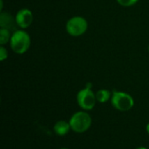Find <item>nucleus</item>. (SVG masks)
<instances>
[{
    "mask_svg": "<svg viewBox=\"0 0 149 149\" xmlns=\"http://www.w3.org/2000/svg\"><path fill=\"white\" fill-rule=\"evenodd\" d=\"M3 8V0H0V11H2Z\"/></svg>",
    "mask_w": 149,
    "mask_h": 149,
    "instance_id": "obj_13",
    "label": "nucleus"
},
{
    "mask_svg": "<svg viewBox=\"0 0 149 149\" xmlns=\"http://www.w3.org/2000/svg\"><path fill=\"white\" fill-rule=\"evenodd\" d=\"M148 52H149V47H148Z\"/></svg>",
    "mask_w": 149,
    "mask_h": 149,
    "instance_id": "obj_17",
    "label": "nucleus"
},
{
    "mask_svg": "<svg viewBox=\"0 0 149 149\" xmlns=\"http://www.w3.org/2000/svg\"><path fill=\"white\" fill-rule=\"evenodd\" d=\"M15 18L18 27L21 29H26L31 25L33 21V14L29 9L23 8L17 12Z\"/></svg>",
    "mask_w": 149,
    "mask_h": 149,
    "instance_id": "obj_6",
    "label": "nucleus"
},
{
    "mask_svg": "<svg viewBox=\"0 0 149 149\" xmlns=\"http://www.w3.org/2000/svg\"><path fill=\"white\" fill-rule=\"evenodd\" d=\"M147 132H148V133L149 134V123L147 125Z\"/></svg>",
    "mask_w": 149,
    "mask_h": 149,
    "instance_id": "obj_14",
    "label": "nucleus"
},
{
    "mask_svg": "<svg viewBox=\"0 0 149 149\" xmlns=\"http://www.w3.org/2000/svg\"><path fill=\"white\" fill-rule=\"evenodd\" d=\"M136 149H148V148H143V147H140V148H136Z\"/></svg>",
    "mask_w": 149,
    "mask_h": 149,
    "instance_id": "obj_15",
    "label": "nucleus"
},
{
    "mask_svg": "<svg viewBox=\"0 0 149 149\" xmlns=\"http://www.w3.org/2000/svg\"><path fill=\"white\" fill-rule=\"evenodd\" d=\"M61 149H68V148H61Z\"/></svg>",
    "mask_w": 149,
    "mask_h": 149,
    "instance_id": "obj_16",
    "label": "nucleus"
},
{
    "mask_svg": "<svg viewBox=\"0 0 149 149\" xmlns=\"http://www.w3.org/2000/svg\"><path fill=\"white\" fill-rule=\"evenodd\" d=\"M77 102L79 107L85 111L93 110L96 105V95L90 88L80 90L77 94Z\"/></svg>",
    "mask_w": 149,
    "mask_h": 149,
    "instance_id": "obj_5",
    "label": "nucleus"
},
{
    "mask_svg": "<svg viewBox=\"0 0 149 149\" xmlns=\"http://www.w3.org/2000/svg\"><path fill=\"white\" fill-rule=\"evenodd\" d=\"M69 123L71 126V129L73 132L77 133H83L91 127L92 118L87 112L80 111L75 112L71 117Z\"/></svg>",
    "mask_w": 149,
    "mask_h": 149,
    "instance_id": "obj_2",
    "label": "nucleus"
},
{
    "mask_svg": "<svg viewBox=\"0 0 149 149\" xmlns=\"http://www.w3.org/2000/svg\"><path fill=\"white\" fill-rule=\"evenodd\" d=\"M10 46L11 50L17 54L26 53L31 46V38L29 33L24 30H16L11 34Z\"/></svg>",
    "mask_w": 149,
    "mask_h": 149,
    "instance_id": "obj_1",
    "label": "nucleus"
},
{
    "mask_svg": "<svg viewBox=\"0 0 149 149\" xmlns=\"http://www.w3.org/2000/svg\"><path fill=\"white\" fill-rule=\"evenodd\" d=\"M119 4L124 7H130L134 5L139 0H116Z\"/></svg>",
    "mask_w": 149,
    "mask_h": 149,
    "instance_id": "obj_11",
    "label": "nucleus"
},
{
    "mask_svg": "<svg viewBox=\"0 0 149 149\" xmlns=\"http://www.w3.org/2000/svg\"><path fill=\"white\" fill-rule=\"evenodd\" d=\"M71 129V126L70 123L64 121V120H59L58 121L54 126H53V131L56 134H58V136H64L65 134H67L69 133Z\"/></svg>",
    "mask_w": 149,
    "mask_h": 149,
    "instance_id": "obj_8",
    "label": "nucleus"
},
{
    "mask_svg": "<svg viewBox=\"0 0 149 149\" xmlns=\"http://www.w3.org/2000/svg\"><path fill=\"white\" fill-rule=\"evenodd\" d=\"M96 99L99 103H106L107 102L108 100L111 99L112 97V93L110 90H106V89H101L100 90H98L96 92Z\"/></svg>",
    "mask_w": 149,
    "mask_h": 149,
    "instance_id": "obj_9",
    "label": "nucleus"
},
{
    "mask_svg": "<svg viewBox=\"0 0 149 149\" xmlns=\"http://www.w3.org/2000/svg\"><path fill=\"white\" fill-rule=\"evenodd\" d=\"M0 26L1 28H5L10 30V32H15L17 29V25L16 22V18L9 12H1L0 15Z\"/></svg>",
    "mask_w": 149,
    "mask_h": 149,
    "instance_id": "obj_7",
    "label": "nucleus"
},
{
    "mask_svg": "<svg viewBox=\"0 0 149 149\" xmlns=\"http://www.w3.org/2000/svg\"><path fill=\"white\" fill-rule=\"evenodd\" d=\"M112 105L120 112H127L134 105V100L131 95L123 91H113L111 97Z\"/></svg>",
    "mask_w": 149,
    "mask_h": 149,
    "instance_id": "obj_3",
    "label": "nucleus"
},
{
    "mask_svg": "<svg viewBox=\"0 0 149 149\" xmlns=\"http://www.w3.org/2000/svg\"><path fill=\"white\" fill-rule=\"evenodd\" d=\"M7 58H8V52H7V49H6L3 46H1V47H0V61H5Z\"/></svg>",
    "mask_w": 149,
    "mask_h": 149,
    "instance_id": "obj_12",
    "label": "nucleus"
},
{
    "mask_svg": "<svg viewBox=\"0 0 149 149\" xmlns=\"http://www.w3.org/2000/svg\"><path fill=\"white\" fill-rule=\"evenodd\" d=\"M88 28V23L86 19L80 16H75L71 18L65 25L66 32L72 37H79L83 35Z\"/></svg>",
    "mask_w": 149,
    "mask_h": 149,
    "instance_id": "obj_4",
    "label": "nucleus"
},
{
    "mask_svg": "<svg viewBox=\"0 0 149 149\" xmlns=\"http://www.w3.org/2000/svg\"><path fill=\"white\" fill-rule=\"evenodd\" d=\"M11 38V33L10 31L5 28H1L0 29V45L4 46L6 45Z\"/></svg>",
    "mask_w": 149,
    "mask_h": 149,
    "instance_id": "obj_10",
    "label": "nucleus"
}]
</instances>
